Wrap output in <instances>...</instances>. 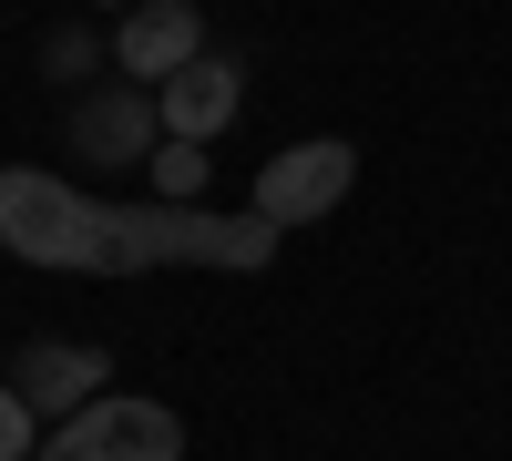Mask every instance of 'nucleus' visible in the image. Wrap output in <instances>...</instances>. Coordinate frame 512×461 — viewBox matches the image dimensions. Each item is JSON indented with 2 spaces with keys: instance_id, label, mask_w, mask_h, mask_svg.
Returning a JSON list of instances; mask_svg holds the SVG:
<instances>
[{
  "instance_id": "1",
  "label": "nucleus",
  "mask_w": 512,
  "mask_h": 461,
  "mask_svg": "<svg viewBox=\"0 0 512 461\" xmlns=\"http://www.w3.org/2000/svg\"><path fill=\"white\" fill-rule=\"evenodd\" d=\"M31 461H185V421H175L164 400H123V390H103V400H82Z\"/></svg>"
},
{
  "instance_id": "2",
  "label": "nucleus",
  "mask_w": 512,
  "mask_h": 461,
  "mask_svg": "<svg viewBox=\"0 0 512 461\" xmlns=\"http://www.w3.org/2000/svg\"><path fill=\"white\" fill-rule=\"evenodd\" d=\"M349 185H359V154L338 144V134H308V144L267 154V175H256V216H267L277 236H287V226H318Z\"/></svg>"
},
{
  "instance_id": "3",
  "label": "nucleus",
  "mask_w": 512,
  "mask_h": 461,
  "mask_svg": "<svg viewBox=\"0 0 512 461\" xmlns=\"http://www.w3.org/2000/svg\"><path fill=\"white\" fill-rule=\"evenodd\" d=\"M195 52H205L195 0H134V11L113 21V72H123V82H144V93H164V82H175Z\"/></svg>"
},
{
  "instance_id": "4",
  "label": "nucleus",
  "mask_w": 512,
  "mask_h": 461,
  "mask_svg": "<svg viewBox=\"0 0 512 461\" xmlns=\"http://www.w3.org/2000/svg\"><path fill=\"white\" fill-rule=\"evenodd\" d=\"M154 113H164V134H175V144H216L226 123L246 113V72H236L226 52H195V62L154 93Z\"/></svg>"
},
{
  "instance_id": "5",
  "label": "nucleus",
  "mask_w": 512,
  "mask_h": 461,
  "mask_svg": "<svg viewBox=\"0 0 512 461\" xmlns=\"http://www.w3.org/2000/svg\"><path fill=\"white\" fill-rule=\"evenodd\" d=\"M154 144H164V113H154L144 82H113V93L72 103V154H93V164H144Z\"/></svg>"
},
{
  "instance_id": "6",
  "label": "nucleus",
  "mask_w": 512,
  "mask_h": 461,
  "mask_svg": "<svg viewBox=\"0 0 512 461\" xmlns=\"http://www.w3.org/2000/svg\"><path fill=\"white\" fill-rule=\"evenodd\" d=\"M11 390H21L31 410H62V421H72L82 400L113 390V359H103V349H72V339H31L21 369H11Z\"/></svg>"
},
{
  "instance_id": "7",
  "label": "nucleus",
  "mask_w": 512,
  "mask_h": 461,
  "mask_svg": "<svg viewBox=\"0 0 512 461\" xmlns=\"http://www.w3.org/2000/svg\"><path fill=\"white\" fill-rule=\"evenodd\" d=\"M144 164H154V195H164V205H195V195H205V144H175V134H164Z\"/></svg>"
},
{
  "instance_id": "8",
  "label": "nucleus",
  "mask_w": 512,
  "mask_h": 461,
  "mask_svg": "<svg viewBox=\"0 0 512 461\" xmlns=\"http://www.w3.org/2000/svg\"><path fill=\"white\" fill-rule=\"evenodd\" d=\"M31 451H41V410L0 380V461H31Z\"/></svg>"
},
{
  "instance_id": "9",
  "label": "nucleus",
  "mask_w": 512,
  "mask_h": 461,
  "mask_svg": "<svg viewBox=\"0 0 512 461\" xmlns=\"http://www.w3.org/2000/svg\"><path fill=\"white\" fill-rule=\"evenodd\" d=\"M93 11H134V0H93Z\"/></svg>"
}]
</instances>
